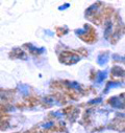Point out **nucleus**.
<instances>
[{"label":"nucleus","instance_id":"f257e3e1","mask_svg":"<svg viewBox=\"0 0 125 133\" xmlns=\"http://www.w3.org/2000/svg\"><path fill=\"white\" fill-rule=\"evenodd\" d=\"M79 60H80L79 56H77V55H75L73 52H70V51H64V52L60 54V62H62L66 65L75 64Z\"/></svg>","mask_w":125,"mask_h":133},{"label":"nucleus","instance_id":"f03ea898","mask_svg":"<svg viewBox=\"0 0 125 133\" xmlns=\"http://www.w3.org/2000/svg\"><path fill=\"white\" fill-rule=\"evenodd\" d=\"M112 72L116 77H125V71L123 69H121V67H118V66H116V67H114L112 69Z\"/></svg>","mask_w":125,"mask_h":133},{"label":"nucleus","instance_id":"7ed1b4c3","mask_svg":"<svg viewBox=\"0 0 125 133\" xmlns=\"http://www.w3.org/2000/svg\"><path fill=\"white\" fill-rule=\"evenodd\" d=\"M12 55H14V56L17 57V58H22V59H26V58H27V57H26V54H25L22 49H20V48L14 49V51H13Z\"/></svg>","mask_w":125,"mask_h":133},{"label":"nucleus","instance_id":"20e7f679","mask_svg":"<svg viewBox=\"0 0 125 133\" xmlns=\"http://www.w3.org/2000/svg\"><path fill=\"white\" fill-rule=\"evenodd\" d=\"M111 104L114 106V107H117V108H123V104H122V102L120 101L119 98H117V97H114L112 101H111Z\"/></svg>","mask_w":125,"mask_h":133},{"label":"nucleus","instance_id":"39448f33","mask_svg":"<svg viewBox=\"0 0 125 133\" xmlns=\"http://www.w3.org/2000/svg\"><path fill=\"white\" fill-rule=\"evenodd\" d=\"M70 87H72V88H74V89H77V90H80V86L76 83V82H68L67 83Z\"/></svg>","mask_w":125,"mask_h":133}]
</instances>
